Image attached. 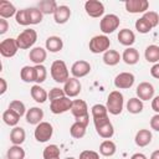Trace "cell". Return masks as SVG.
I'll return each mask as SVG.
<instances>
[{
    "label": "cell",
    "instance_id": "6da1fadb",
    "mask_svg": "<svg viewBox=\"0 0 159 159\" xmlns=\"http://www.w3.org/2000/svg\"><path fill=\"white\" fill-rule=\"evenodd\" d=\"M50 73H51L52 80L57 83H65L70 78L68 68H67L65 61H62V60H56L52 62V65L50 67Z\"/></svg>",
    "mask_w": 159,
    "mask_h": 159
},
{
    "label": "cell",
    "instance_id": "7a4b0ae2",
    "mask_svg": "<svg viewBox=\"0 0 159 159\" xmlns=\"http://www.w3.org/2000/svg\"><path fill=\"white\" fill-rule=\"evenodd\" d=\"M123 106H124V99H123V94L119 91H112L108 97H107V109L108 113L113 114V116H118L122 113L123 111Z\"/></svg>",
    "mask_w": 159,
    "mask_h": 159
},
{
    "label": "cell",
    "instance_id": "3957f363",
    "mask_svg": "<svg viewBox=\"0 0 159 159\" xmlns=\"http://www.w3.org/2000/svg\"><path fill=\"white\" fill-rule=\"evenodd\" d=\"M71 113L76 118V122H81L88 125L89 123V116H88V107L87 103L83 99H73Z\"/></svg>",
    "mask_w": 159,
    "mask_h": 159
},
{
    "label": "cell",
    "instance_id": "277c9868",
    "mask_svg": "<svg viewBox=\"0 0 159 159\" xmlns=\"http://www.w3.org/2000/svg\"><path fill=\"white\" fill-rule=\"evenodd\" d=\"M37 41V32L34 29H25L16 37V42L20 50H27L35 45Z\"/></svg>",
    "mask_w": 159,
    "mask_h": 159
},
{
    "label": "cell",
    "instance_id": "5b68a950",
    "mask_svg": "<svg viewBox=\"0 0 159 159\" xmlns=\"http://www.w3.org/2000/svg\"><path fill=\"white\" fill-rule=\"evenodd\" d=\"M111 46V40L106 35H97L89 40L88 47L92 53H104Z\"/></svg>",
    "mask_w": 159,
    "mask_h": 159
},
{
    "label": "cell",
    "instance_id": "8992f818",
    "mask_svg": "<svg viewBox=\"0 0 159 159\" xmlns=\"http://www.w3.org/2000/svg\"><path fill=\"white\" fill-rule=\"evenodd\" d=\"M94 123V128H96V132L97 134L101 137V138H104V139H109L113 137L114 134V128H113V124L111 123L109 118H102V119H97V120H93Z\"/></svg>",
    "mask_w": 159,
    "mask_h": 159
},
{
    "label": "cell",
    "instance_id": "52a82bcc",
    "mask_svg": "<svg viewBox=\"0 0 159 159\" xmlns=\"http://www.w3.org/2000/svg\"><path fill=\"white\" fill-rule=\"evenodd\" d=\"M119 24H120V20L117 15L108 14V15H104L102 17V20L99 22V29L104 35H107V34L114 32L119 27Z\"/></svg>",
    "mask_w": 159,
    "mask_h": 159
},
{
    "label": "cell",
    "instance_id": "ba28073f",
    "mask_svg": "<svg viewBox=\"0 0 159 159\" xmlns=\"http://www.w3.org/2000/svg\"><path fill=\"white\" fill-rule=\"evenodd\" d=\"M53 134V127L51 125V123L48 122H41L36 125L35 128V132H34V135H35V139L40 143H45L47 140L51 139Z\"/></svg>",
    "mask_w": 159,
    "mask_h": 159
},
{
    "label": "cell",
    "instance_id": "9c48e42d",
    "mask_svg": "<svg viewBox=\"0 0 159 159\" xmlns=\"http://www.w3.org/2000/svg\"><path fill=\"white\" fill-rule=\"evenodd\" d=\"M71 107H72V99H70V97H67V96L53 99V101L50 102V111L53 114L65 113V112L70 111Z\"/></svg>",
    "mask_w": 159,
    "mask_h": 159
},
{
    "label": "cell",
    "instance_id": "30bf717a",
    "mask_svg": "<svg viewBox=\"0 0 159 159\" xmlns=\"http://www.w3.org/2000/svg\"><path fill=\"white\" fill-rule=\"evenodd\" d=\"M86 14L91 17H101L104 14V5L98 0H87L84 2Z\"/></svg>",
    "mask_w": 159,
    "mask_h": 159
},
{
    "label": "cell",
    "instance_id": "8fae6325",
    "mask_svg": "<svg viewBox=\"0 0 159 159\" xmlns=\"http://www.w3.org/2000/svg\"><path fill=\"white\" fill-rule=\"evenodd\" d=\"M19 50L16 39H5L0 42V53L4 57H14Z\"/></svg>",
    "mask_w": 159,
    "mask_h": 159
},
{
    "label": "cell",
    "instance_id": "7c38bea8",
    "mask_svg": "<svg viewBox=\"0 0 159 159\" xmlns=\"http://www.w3.org/2000/svg\"><path fill=\"white\" fill-rule=\"evenodd\" d=\"M135 77L130 72H120L114 78V86L119 89H128L134 84Z\"/></svg>",
    "mask_w": 159,
    "mask_h": 159
},
{
    "label": "cell",
    "instance_id": "4fadbf2b",
    "mask_svg": "<svg viewBox=\"0 0 159 159\" xmlns=\"http://www.w3.org/2000/svg\"><path fill=\"white\" fill-rule=\"evenodd\" d=\"M81 89H82V84L80 82L78 78L76 77H70L66 82H65V86H63V91H65V94L70 98L72 97H77L80 93H81Z\"/></svg>",
    "mask_w": 159,
    "mask_h": 159
},
{
    "label": "cell",
    "instance_id": "5bb4252c",
    "mask_svg": "<svg viewBox=\"0 0 159 159\" xmlns=\"http://www.w3.org/2000/svg\"><path fill=\"white\" fill-rule=\"evenodd\" d=\"M125 10L130 14H139V12H147L149 7V2L147 0H127L124 2Z\"/></svg>",
    "mask_w": 159,
    "mask_h": 159
},
{
    "label": "cell",
    "instance_id": "9a60e30c",
    "mask_svg": "<svg viewBox=\"0 0 159 159\" xmlns=\"http://www.w3.org/2000/svg\"><path fill=\"white\" fill-rule=\"evenodd\" d=\"M154 86L149 82H142L137 86V89H135V93L138 96L139 99L142 101H149V99H153L154 97Z\"/></svg>",
    "mask_w": 159,
    "mask_h": 159
},
{
    "label": "cell",
    "instance_id": "2e32d148",
    "mask_svg": "<svg viewBox=\"0 0 159 159\" xmlns=\"http://www.w3.org/2000/svg\"><path fill=\"white\" fill-rule=\"evenodd\" d=\"M91 72V65L89 62L84 61V60H78L76 61L72 67H71V73L73 75V77L76 78H81V77H84L87 76L88 73Z\"/></svg>",
    "mask_w": 159,
    "mask_h": 159
},
{
    "label": "cell",
    "instance_id": "e0dca14e",
    "mask_svg": "<svg viewBox=\"0 0 159 159\" xmlns=\"http://www.w3.org/2000/svg\"><path fill=\"white\" fill-rule=\"evenodd\" d=\"M70 16H71L70 7L67 5H58L57 10L53 14V20H55L56 24L62 25V24H66L70 20Z\"/></svg>",
    "mask_w": 159,
    "mask_h": 159
},
{
    "label": "cell",
    "instance_id": "ac0fdd59",
    "mask_svg": "<svg viewBox=\"0 0 159 159\" xmlns=\"http://www.w3.org/2000/svg\"><path fill=\"white\" fill-rule=\"evenodd\" d=\"M26 122L29 124H34V125H37L39 123L42 122V118H43V111L39 107H31L30 109H27L26 112Z\"/></svg>",
    "mask_w": 159,
    "mask_h": 159
},
{
    "label": "cell",
    "instance_id": "d6986e66",
    "mask_svg": "<svg viewBox=\"0 0 159 159\" xmlns=\"http://www.w3.org/2000/svg\"><path fill=\"white\" fill-rule=\"evenodd\" d=\"M46 57H47V52L43 47L39 46V47H34V48L30 50L29 58L32 63H35V66L36 65H42V62L46 60Z\"/></svg>",
    "mask_w": 159,
    "mask_h": 159
},
{
    "label": "cell",
    "instance_id": "ffe728a7",
    "mask_svg": "<svg viewBox=\"0 0 159 159\" xmlns=\"http://www.w3.org/2000/svg\"><path fill=\"white\" fill-rule=\"evenodd\" d=\"M30 94H31L32 99L37 103H45L48 99V93L40 84H34L30 89Z\"/></svg>",
    "mask_w": 159,
    "mask_h": 159
},
{
    "label": "cell",
    "instance_id": "44dd1931",
    "mask_svg": "<svg viewBox=\"0 0 159 159\" xmlns=\"http://www.w3.org/2000/svg\"><path fill=\"white\" fill-rule=\"evenodd\" d=\"M117 37H118L119 43H122L123 46H127V47H130L135 42V35L129 29H122Z\"/></svg>",
    "mask_w": 159,
    "mask_h": 159
},
{
    "label": "cell",
    "instance_id": "7402d4cb",
    "mask_svg": "<svg viewBox=\"0 0 159 159\" xmlns=\"http://www.w3.org/2000/svg\"><path fill=\"white\" fill-rule=\"evenodd\" d=\"M152 138H153V135H152L149 129H139L137 132V134H135L134 142H135V144L138 147L143 148V147H147L148 144H150Z\"/></svg>",
    "mask_w": 159,
    "mask_h": 159
},
{
    "label": "cell",
    "instance_id": "603a6c76",
    "mask_svg": "<svg viewBox=\"0 0 159 159\" xmlns=\"http://www.w3.org/2000/svg\"><path fill=\"white\" fill-rule=\"evenodd\" d=\"M17 10L14 6V4H11L10 1L6 0H1L0 1V17L1 19H9L14 15H16Z\"/></svg>",
    "mask_w": 159,
    "mask_h": 159
},
{
    "label": "cell",
    "instance_id": "cb8c5ba5",
    "mask_svg": "<svg viewBox=\"0 0 159 159\" xmlns=\"http://www.w3.org/2000/svg\"><path fill=\"white\" fill-rule=\"evenodd\" d=\"M45 46H46V50L50 51V52H58L62 50L63 47V41L61 37L58 36H50L47 37L46 42H45Z\"/></svg>",
    "mask_w": 159,
    "mask_h": 159
},
{
    "label": "cell",
    "instance_id": "d4e9b609",
    "mask_svg": "<svg viewBox=\"0 0 159 159\" xmlns=\"http://www.w3.org/2000/svg\"><path fill=\"white\" fill-rule=\"evenodd\" d=\"M122 60L127 65H135L139 61V52L134 47H127L122 53Z\"/></svg>",
    "mask_w": 159,
    "mask_h": 159
},
{
    "label": "cell",
    "instance_id": "484cf974",
    "mask_svg": "<svg viewBox=\"0 0 159 159\" xmlns=\"http://www.w3.org/2000/svg\"><path fill=\"white\" fill-rule=\"evenodd\" d=\"M26 138V133L25 129L21 127H14L10 132V140L14 145H21L25 142Z\"/></svg>",
    "mask_w": 159,
    "mask_h": 159
},
{
    "label": "cell",
    "instance_id": "4316f807",
    "mask_svg": "<svg viewBox=\"0 0 159 159\" xmlns=\"http://www.w3.org/2000/svg\"><path fill=\"white\" fill-rule=\"evenodd\" d=\"M122 60V56L116 50H108L103 53V62L107 66H116Z\"/></svg>",
    "mask_w": 159,
    "mask_h": 159
},
{
    "label": "cell",
    "instance_id": "83f0119b",
    "mask_svg": "<svg viewBox=\"0 0 159 159\" xmlns=\"http://www.w3.org/2000/svg\"><path fill=\"white\" fill-rule=\"evenodd\" d=\"M20 78L26 82H35L36 81V72H35V66H24L20 71Z\"/></svg>",
    "mask_w": 159,
    "mask_h": 159
},
{
    "label": "cell",
    "instance_id": "f1b7e54d",
    "mask_svg": "<svg viewBox=\"0 0 159 159\" xmlns=\"http://www.w3.org/2000/svg\"><path fill=\"white\" fill-rule=\"evenodd\" d=\"M86 129H87V124L81 123V122H75V123L71 125V128H70V134H71L72 138L81 139V138L84 137Z\"/></svg>",
    "mask_w": 159,
    "mask_h": 159
},
{
    "label": "cell",
    "instance_id": "f546056e",
    "mask_svg": "<svg viewBox=\"0 0 159 159\" xmlns=\"http://www.w3.org/2000/svg\"><path fill=\"white\" fill-rule=\"evenodd\" d=\"M116 150H117V147H116L114 142H112L109 139L103 140L99 145V153L103 157H112L116 154Z\"/></svg>",
    "mask_w": 159,
    "mask_h": 159
},
{
    "label": "cell",
    "instance_id": "4dcf8cb0",
    "mask_svg": "<svg viewBox=\"0 0 159 159\" xmlns=\"http://www.w3.org/2000/svg\"><path fill=\"white\" fill-rule=\"evenodd\" d=\"M42 14L45 15H50V14H55V11L57 10L58 5L55 0H42L39 2V6H37Z\"/></svg>",
    "mask_w": 159,
    "mask_h": 159
},
{
    "label": "cell",
    "instance_id": "1f68e13d",
    "mask_svg": "<svg viewBox=\"0 0 159 159\" xmlns=\"http://www.w3.org/2000/svg\"><path fill=\"white\" fill-rule=\"evenodd\" d=\"M144 106H143V101L139 99L138 97H133L129 98V101L127 102V111L132 114H138L143 111Z\"/></svg>",
    "mask_w": 159,
    "mask_h": 159
},
{
    "label": "cell",
    "instance_id": "d6a6232c",
    "mask_svg": "<svg viewBox=\"0 0 159 159\" xmlns=\"http://www.w3.org/2000/svg\"><path fill=\"white\" fill-rule=\"evenodd\" d=\"M20 118L21 117L16 112H14L12 109H9V108L2 113V120H4V123L7 124V125H10V127H16L17 123H19V120H20Z\"/></svg>",
    "mask_w": 159,
    "mask_h": 159
},
{
    "label": "cell",
    "instance_id": "836d02e7",
    "mask_svg": "<svg viewBox=\"0 0 159 159\" xmlns=\"http://www.w3.org/2000/svg\"><path fill=\"white\" fill-rule=\"evenodd\" d=\"M144 57H145V60L148 62L158 63V61H159V46H157V45H149L145 48Z\"/></svg>",
    "mask_w": 159,
    "mask_h": 159
},
{
    "label": "cell",
    "instance_id": "e575fe53",
    "mask_svg": "<svg viewBox=\"0 0 159 159\" xmlns=\"http://www.w3.org/2000/svg\"><path fill=\"white\" fill-rule=\"evenodd\" d=\"M6 159H25V150L21 145H11L7 149Z\"/></svg>",
    "mask_w": 159,
    "mask_h": 159
},
{
    "label": "cell",
    "instance_id": "d590c367",
    "mask_svg": "<svg viewBox=\"0 0 159 159\" xmlns=\"http://www.w3.org/2000/svg\"><path fill=\"white\" fill-rule=\"evenodd\" d=\"M60 148L56 144H50L43 149L42 157L43 159H60Z\"/></svg>",
    "mask_w": 159,
    "mask_h": 159
},
{
    "label": "cell",
    "instance_id": "8d00e7d4",
    "mask_svg": "<svg viewBox=\"0 0 159 159\" xmlns=\"http://www.w3.org/2000/svg\"><path fill=\"white\" fill-rule=\"evenodd\" d=\"M92 117H93V120H97V119H102V118H107L108 117V109L106 106L103 104H94L92 107Z\"/></svg>",
    "mask_w": 159,
    "mask_h": 159
},
{
    "label": "cell",
    "instance_id": "74e56055",
    "mask_svg": "<svg viewBox=\"0 0 159 159\" xmlns=\"http://www.w3.org/2000/svg\"><path fill=\"white\" fill-rule=\"evenodd\" d=\"M29 11V21H30V25H37L42 21V16L43 14L41 12V10L39 7H30L27 9Z\"/></svg>",
    "mask_w": 159,
    "mask_h": 159
},
{
    "label": "cell",
    "instance_id": "f35d334b",
    "mask_svg": "<svg viewBox=\"0 0 159 159\" xmlns=\"http://www.w3.org/2000/svg\"><path fill=\"white\" fill-rule=\"evenodd\" d=\"M152 29H153L152 25H150L143 16L139 17V19L135 21V30H137L138 32H140V34H148Z\"/></svg>",
    "mask_w": 159,
    "mask_h": 159
},
{
    "label": "cell",
    "instance_id": "ab89813d",
    "mask_svg": "<svg viewBox=\"0 0 159 159\" xmlns=\"http://www.w3.org/2000/svg\"><path fill=\"white\" fill-rule=\"evenodd\" d=\"M9 109H12L14 112H16L20 117H22L24 114H26V107H25V104H24V102H21V101H19V99H14V101H11L10 102V104H9Z\"/></svg>",
    "mask_w": 159,
    "mask_h": 159
},
{
    "label": "cell",
    "instance_id": "60d3db41",
    "mask_svg": "<svg viewBox=\"0 0 159 159\" xmlns=\"http://www.w3.org/2000/svg\"><path fill=\"white\" fill-rule=\"evenodd\" d=\"M15 20H16V22H17L19 25H21V26H27V25H30L27 9L17 10V12H16V15H15Z\"/></svg>",
    "mask_w": 159,
    "mask_h": 159
},
{
    "label": "cell",
    "instance_id": "b9f144b4",
    "mask_svg": "<svg viewBox=\"0 0 159 159\" xmlns=\"http://www.w3.org/2000/svg\"><path fill=\"white\" fill-rule=\"evenodd\" d=\"M35 72H36V84H40L42 82H45L46 77H47V70L43 65H36L35 66Z\"/></svg>",
    "mask_w": 159,
    "mask_h": 159
},
{
    "label": "cell",
    "instance_id": "7bdbcfd3",
    "mask_svg": "<svg viewBox=\"0 0 159 159\" xmlns=\"http://www.w3.org/2000/svg\"><path fill=\"white\" fill-rule=\"evenodd\" d=\"M143 17L152 25L153 29L155 26H158V24H159V15L155 11H147V12L143 14Z\"/></svg>",
    "mask_w": 159,
    "mask_h": 159
},
{
    "label": "cell",
    "instance_id": "ee69618b",
    "mask_svg": "<svg viewBox=\"0 0 159 159\" xmlns=\"http://www.w3.org/2000/svg\"><path fill=\"white\" fill-rule=\"evenodd\" d=\"M65 96H66V94H65L63 88H58V87H53V88H51L50 92H48V99H50V102L53 101V99L65 97Z\"/></svg>",
    "mask_w": 159,
    "mask_h": 159
},
{
    "label": "cell",
    "instance_id": "f6af8a7d",
    "mask_svg": "<svg viewBox=\"0 0 159 159\" xmlns=\"http://www.w3.org/2000/svg\"><path fill=\"white\" fill-rule=\"evenodd\" d=\"M78 159H99V154L94 150H83L81 152Z\"/></svg>",
    "mask_w": 159,
    "mask_h": 159
},
{
    "label": "cell",
    "instance_id": "bcb514c9",
    "mask_svg": "<svg viewBox=\"0 0 159 159\" xmlns=\"http://www.w3.org/2000/svg\"><path fill=\"white\" fill-rule=\"evenodd\" d=\"M150 128L159 132V113L154 114L152 118H150Z\"/></svg>",
    "mask_w": 159,
    "mask_h": 159
},
{
    "label": "cell",
    "instance_id": "7dc6e473",
    "mask_svg": "<svg viewBox=\"0 0 159 159\" xmlns=\"http://www.w3.org/2000/svg\"><path fill=\"white\" fill-rule=\"evenodd\" d=\"M9 30V22L6 19H0V35H4Z\"/></svg>",
    "mask_w": 159,
    "mask_h": 159
},
{
    "label": "cell",
    "instance_id": "c3c4849f",
    "mask_svg": "<svg viewBox=\"0 0 159 159\" xmlns=\"http://www.w3.org/2000/svg\"><path fill=\"white\" fill-rule=\"evenodd\" d=\"M150 75H152L154 78L159 80V63H154V65L152 66V68H150Z\"/></svg>",
    "mask_w": 159,
    "mask_h": 159
},
{
    "label": "cell",
    "instance_id": "681fc988",
    "mask_svg": "<svg viewBox=\"0 0 159 159\" xmlns=\"http://www.w3.org/2000/svg\"><path fill=\"white\" fill-rule=\"evenodd\" d=\"M152 109L154 112L159 113V96H157V97H154L152 99Z\"/></svg>",
    "mask_w": 159,
    "mask_h": 159
},
{
    "label": "cell",
    "instance_id": "f907efd6",
    "mask_svg": "<svg viewBox=\"0 0 159 159\" xmlns=\"http://www.w3.org/2000/svg\"><path fill=\"white\" fill-rule=\"evenodd\" d=\"M0 84H1V88H0V94H4L5 92H6V89H7V83H6V81H5V78H0Z\"/></svg>",
    "mask_w": 159,
    "mask_h": 159
},
{
    "label": "cell",
    "instance_id": "816d5d0a",
    "mask_svg": "<svg viewBox=\"0 0 159 159\" xmlns=\"http://www.w3.org/2000/svg\"><path fill=\"white\" fill-rule=\"evenodd\" d=\"M130 159H147V157L143 153H135L130 157Z\"/></svg>",
    "mask_w": 159,
    "mask_h": 159
},
{
    "label": "cell",
    "instance_id": "f5cc1de1",
    "mask_svg": "<svg viewBox=\"0 0 159 159\" xmlns=\"http://www.w3.org/2000/svg\"><path fill=\"white\" fill-rule=\"evenodd\" d=\"M150 159H159V149L158 150H154L150 155Z\"/></svg>",
    "mask_w": 159,
    "mask_h": 159
},
{
    "label": "cell",
    "instance_id": "db71d44e",
    "mask_svg": "<svg viewBox=\"0 0 159 159\" xmlns=\"http://www.w3.org/2000/svg\"><path fill=\"white\" fill-rule=\"evenodd\" d=\"M65 159H76V158H73V157H67V158H65Z\"/></svg>",
    "mask_w": 159,
    "mask_h": 159
}]
</instances>
